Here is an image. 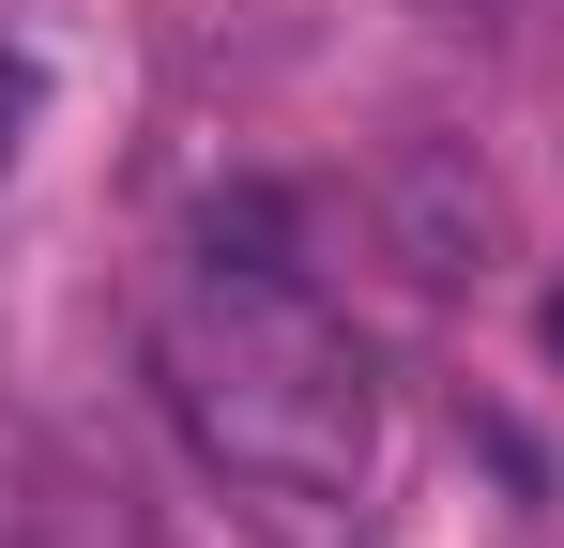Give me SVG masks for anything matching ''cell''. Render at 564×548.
Wrapping results in <instances>:
<instances>
[{"mask_svg":"<svg viewBox=\"0 0 564 548\" xmlns=\"http://www.w3.org/2000/svg\"><path fill=\"white\" fill-rule=\"evenodd\" d=\"M153 396L260 503H351L381 472V365L290 260H229L214 244L169 289V320H153Z\"/></svg>","mask_w":564,"mask_h":548,"instance_id":"6da1fadb","label":"cell"},{"mask_svg":"<svg viewBox=\"0 0 564 548\" xmlns=\"http://www.w3.org/2000/svg\"><path fill=\"white\" fill-rule=\"evenodd\" d=\"M0 548H138V534H122V503H93L77 472H31V487L0 503Z\"/></svg>","mask_w":564,"mask_h":548,"instance_id":"7a4b0ae2","label":"cell"},{"mask_svg":"<svg viewBox=\"0 0 564 548\" xmlns=\"http://www.w3.org/2000/svg\"><path fill=\"white\" fill-rule=\"evenodd\" d=\"M15 122H31V62L0 46V153H15Z\"/></svg>","mask_w":564,"mask_h":548,"instance_id":"3957f363","label":"cell"}]
</instances>
